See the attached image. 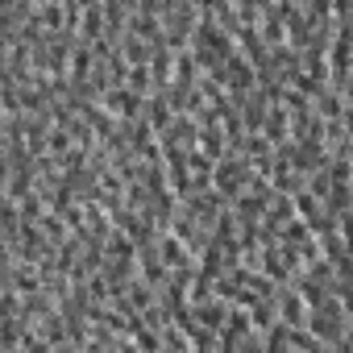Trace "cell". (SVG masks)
Returning a JSON list of instances; mask_svg holds the SVG:
<instances>
[{
    "label": "cell",
    "instance_id": "cell-1",
    "mask_svg": "<svg viewBox=\"0 0 353 353\" xmlns=\"http://www.w3.org/2000/svg\"><path fill=\"white\" fill-rule=\"evenodd\" d=\"M250 183H254V166H250V158L245 154H225L221 162H216V174H212V188L233 204L241 192H250Z\"/></svg>",
    "mask_w": 353,
    "mask_h": 353
}]
</instances>
